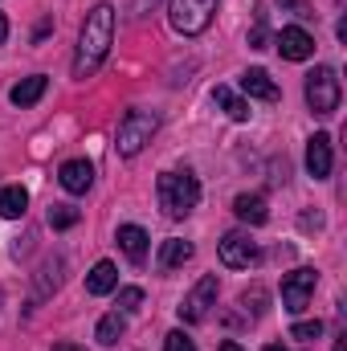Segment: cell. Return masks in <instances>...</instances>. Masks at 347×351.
<instances>
[{"label": "cell", "mask_w": 347, "mask_h": 351, "mask_svg": "<svg viewBox=\"0 0 347 351\" xmlns=\"http://www.w3.org/2000/svg\"><path fill=\"white\" fill-rule=\"evenodd\" d=\"M241 306H246V311H254V315H261V311H265V290H261V286L246 290V294H241Z\"/></svg>", "instance_id": "cell-25"}, {"label": "cell", "mask_w": 347, "mask_h": 351, "mask_svg": "<svg viewBox=\"0 0 347 351\" xmlns=\"http://www.w3.org/2000/svg\"><path fill=\"white\" fill-rule=\"evenodd\" d=\"M123 331H127V327H123V315H102V319H98L94 339H98L102 348H115V343L123 339Z\"/></svg>", "instance_id": "cell-20"}, {"label": "cell", "mask_w": 347, "mask_h": 351, "mask_svg": "<svg viewBox=\"0 0 347 351\" xmlns=\"http://www.w3.org/2000/svg\"><path fill=\"white\" fill-rule=\"evenodd\" d=\"M164 351H196V343H192L184 331H172V335L164 339Z\"/></svg>", "instance_id": "cell-26"}, {"label": "cell", "mask_w": 347, "mask_h": 351, "mask_svg": "<svg viewBox=\"0 0 347 351\" xmlns=\"http://www.w3.org/2000/svg\"><path fill=\"white\" fill-rule=\"evenodd\" d=\"M119 250L131 258V262H143L147 258V233L139 229V225H119Z\"/></svg>", "instance_id": "cell-13"}, {"label": "cell", "mask_w": 347, "mask_h": 351, "mask_svg": "<svg viewBox=\"0 0 347 351\" xmlns=\"http://www.w3.org/2000/svg\"><path fill=\"white\" fill-rule=\"evenodd\" d=\"M221 262L229 269H250L258 262V241H250V233H225L221 237Z\"/></svg>", "instance_id": "cell-8"}, {"label": "cell", "mask_w": 347, "mask_h": 351, "mask_svg": "<svg viewBox=\"0 0 347 351\" xmlns=\"http://www.w3.org/2000/svg\"><path fill=\"white\" fill-rule=\"evenodd\" d=\"M45 86H49V78H45V74H33V78H21L16 86L8 90V98H12L16 106H33V102L45 94Z\"/></svg>", "instance_id": "cell-16"}, {"label": "cell", "mask_w": 347, "mask_h": 351, "mask_svg": "<svg viewBox=\"0 0 347 351\" xmlns=\"http://www.w3.org/2000/svg\"><path fill=\"white\" fill-rule=\"evenodd\" d=\"M213 306H217V278L204 274V278L192 286V294L180 302V319H184V323H204Z\"/></svg>", "instance_id": "cell-7"}, {"label": "cell", "mask_w": 347, "mask_h": 351, "mask_svg": "<svg viewBox=\"0 0 347 351\" xmlns=\"http://www.w3.org/2000/svg\"><path fill=\"white\" fill-rule=\"evenodd\" d=\"M282 4H290V0H282ZM298 16H315V12H311V8H302V4H298Z\"/></svg>", "instance_id": "cell-30"}, {"label": "cell", "mask_w": 347, "mask_h": 351, "mask_svg": "<svg viewBox=\"0 0 347 351\" xmlns=\"http://www.w3.org/2000/svg\"><path fill=\"white\" fill-rule=\"evenodd\" d=\"M331 135H311V143H307V172L315 176V180H327L331 176Z\"/></svg>", "instance_id": "cell-10"}, {"label": "cell", "mask_w": 347, "mask_h": 351, "mask_svg": "<svg viewBox=\"0 0 347 351\" xmlns=\"http://www.w3.org/2000/svg\"><path fill=\"white\" fill-rule=\"evenodd\" d=\"M188 258H192V245L180 241V237H172V241L160 245V258H156V262H160V269H176V265H184Z\"/></svg>", "instance_id": "cell-19"}, {"label": "cell", "mask_w": 347, "mask_h": 351, "mask_svg": "<svg viewBox=\"0 0 347 351\" xmlns=\"http://www.w3.org/2000/svg\"><path fill=\"white\" fill-rule=\"evenodd\" d=\"M323 335V323L319 319H307V323H294L290 327V339H302V343H311V339H319Z\"/></svg>", "instance_id": "cell-22"}, {"label": "cell", "mask_w": 347, "mask_h": 351, "mask_svg": "<svg viewBox=\"0 0 347 351\" xmlns=\"http://www.w3.org/2000/svg\"><path fill=\"white\" fill-rule=\"evenodd\" d=\"M241 90L250 98H261V102H278V82L265 74V70H246L241 74Z\"/></svg>", "instance_id": "cell-12"}, {"label": "cell", "mask_w": 347, "mask_h": 351, "mask_svg": "<svg viewBox=\"0 0 347 351\" xmlns=\"http://www.w3.org/2000/svg\"><path fill=\"white\" fill-rule=\"evenodd\" d=\"M78 225V208L74 204H53L49 208V229H74Z\"/></svg>", "instance_id": "cell-21"}, {"label": "cell", "mask_w": 347, "mask_h": 351, "mask_svg": "<svg viewBox=\"0 0 347 351\" xmlns=\"http://www.w3.org/2000/svg\"><path fill=\"white\" fill-rule=\"evenodd\" d=\"M315 282H319V274L315 269H290L286 278H282V306L290 311V315H302L307 311V302H311V294H315Z\"/></svg>", "instance_id": "cell-6"}, {"label": "cell", "mask_w": 347, "mask_h": 351, "mask_svg": "<svg viewBox=\"0 0 347 351\" xmlns=\"http://www.w3.org/2000/svg\"><path fill=\"white\" fill-rule=\"evenodd\" d=\"M217 351H246V348H241L237 339H225V343H221V348H217Z\"/></svg>", "instance_id": "cell-28"}, {"label": "cell", "mask_w": 347, "mask_h": 351, "mask_svg": "<svg viewBox=\"0 0 347 351\" xmlns=\"http://www.w3.org/2000/svg\"><path fill=\"white\" fill-rule=\"evenodd\" d=\"M213 12H217V0H172L168 21H172L176 33L196 37V33H204V29H208Z\"/></svg>", "instance_id": "cell-5"}, {"label": "cell", "mask_w": 347, "mask_h": 351, "mask_svg": "<svg viewBox=\"0 0 347 351\" xmlns=\"http://www.w3.org/2000/svg\"><path fill=\"white\" fill-rule=\"evenodd\" d=\"M25 208H29V192H25L21 184H8V188H0V217L16 221V217H25Z\"/></svg>", "instance_id": "cell-17"}, {"label": "cell", "mask_w": 347, "mask_h": 351, "mask_svg": "<svg viewBox=\"0 0 347 351\" xmlns=\"http://www.w3.org/2000/svg\"><path fill=\"white\" fill-rule=\"evenodd\" d=\"M339 74L331 70V66H315L311 74H307V106L315 110V114H335L339 110Z\"/></svg>", "instance_id": "cell-4"}, {"label": "cell", "mask_w": 347, "mask_h": 351, "mask_svg": "<svg viewBox=\"0 0 347 351\" xmlns=\"http://www.w3.org/2000/svg\"><path fill=\"white\" fill-rule=\"evenodd\" d=\"M110 41H115V8L110 4H94L82 21V33H78V53H74V78H90L106 53H110Z\"/></svg>", "instance_id": "cell-1"}, {"label": "cell", "mask_w": 347, "mask_h": 351, "mask_svg": "<svg viewBox=\"0 0 347 351\" xmlns=\"http://www.w3.org/2000/svg\"><path fill=\"white\" fill-rule=\"evenodd\" d=\"M156 127H160V119H156V110H127L123 114V123H119V139H115V147H119V156H139L147 143H152V135H156Z\"/></svg>", "instance_id": "cell-3"}, {"label": "cell", "mask_w": 347, "mask_h": 351, "mask_svg": "<svg viewBox=\"0 0 347 351\" xmlns=\"http://www.w3.org/2000/svg\"><path fill=\"white\" fill-rule=\"evenodd\" d=\"M115 286H119V269H115V262H98L86 274V294H94V298L110 294Z\"/></svg>", "instance_id": "cell-15"}, {"label": "cell", "mask_w": 347, "mask_h": 351, "mask_svg": "<svg viewBox=\"0 0 347 351\" xmlns=\"http://www.w3.org/2000/svg\"><path fill=\"white\" fill-rule=\"evenodd\" d=\"M335 351H347V335L344 339H335Z\"/></svg>", "instance_id": "cell-32"}, {"label": "cell", "mask_w": 347, "mask_h": 351, "mask_svg": "<svg viewBox=\"0 0 347 351\" xmlns=\"http://www.w3.org/2000/svg\"><path fill=\"white\" fill-rule=\"evenodd\" d=\"M147 4H152V8H156V4H160V0H135V16H143V12H147Z\"/></svg>", "instance_id": "cell-27"}, {"label": "cell", "mask_w": 347, "mask_h": 351, "mask_svg": "<svg viewBox=\"0 0 347 351\" xmlns=\"http://www.w3.org/2000/svg\"><path fill=\"white\" fill-rule=\"evenodd\" d=\"M265 351H286L282 343H265Z\"/></svg>", "instance_id": "cell-33"}, {"label": "cell", "mask_w": 347, "mask_h": 351, "mask_svg": "<svg viewBox=\"0 0 347 351\" xmlns=\"http://www.w3.org/2000/svg\"><path fill=\"white\" fill-rule=\"evenodd\" d=\"M58 180H62V188H66V192L82 196V192L94 188V168H90L86 160H66V164H62V172H58Z\"/></svg>", "instance_id": "cell-11"}, {"label": "cell", "mask_w": 347, "mask_h": 351, "mask_svg": "<svg viewBox=\"0 0 347 351\" xmlns=\"http://www.w3.org/2000/svg\"><path fill=\"white\" fill-rule=\"evenodd\" d=\"M265 4H258V25H254V33H250V49H265V41H270V33H265Z\"/></svg>", "instance_id": "cell-24"}, {"label": "cell", "mask_w": 347, "mask_h": 351, "mask_svg": "<svg viewBox=\"0 0 347 351\" xmlns=\"http://www.w3.org/2000/svg\"><path fill=\"white\" fill-rule=\"evenodd\" d=\"M8 37V21H4V12H0V41Z\"/></svg>", "instance_id": "cell-29"}, {"label": "cell", "mask_w": 347, "mask_h": 351, "mask_svg": "<svg viewBox=\"0 0 347 351\" xmlns=\"http://www.w3.org/2000/svg\"><path fill=\"white\" fill-rule=\"evenodd\" d=\"M233 213H237L246 225H265V221H270V208H265V200H261L258 192H241V196L233 200Z\"/></svg>", "instance_id": "cell-14"}, {"label": "cell", "mask_w": 347, "mask_h": 351, "mask_svg": "<svg viewBox=\"0 0 347 351\" xmlns=\"http://www.w3.org/2000/svg\"><path fill=\"white\" fill-rule=\"evenodd\" d=\"M274 45H278V53H282L286 62H307V58L315 53V37H311L307 29H298V25L282 29V33L274 37Z\"/></svg>", "instance_id": "cell-9"}, {"label": "cell", "mask_w": 347, "mask_h": 351, "mask_svg": "<svg viewBox=\"0 0 347 351\" xmlns=\"http://www.w3.org/2000/svg\"><path fill=\"white\" fill-rule=\"evenodd\" d=\"M53 351H82V348H74V343H58Z\"/></svg>", "instance_id": "cell-31"}, {"label": "cell", "mask_w": 347, "mask_h": 351, "mask_svg": "<svg viewBox=\"0 0 347 351\" xmlns=\"http://www.w3.org/2000/svg\"><path fill=\"white\" fill-rule=\"evenodd\" d=\"M213 102H217L229 119H237V123H246V119H250V102H241V98H237L229 86H217V90H213Z\"/></svg>", "instance_id": "cell-18"}, {"label": "cell", "mask_w": 347, "mask_h": 351, "mask_svg": "<svg viewBox=\"0 0 347 351\" xmlns=\"http://www.w3.org/2000/svg\"><path fill=\"white\" fill-rule=\"evenodd\" d=\"M139 306H143V290H139V286H123V290H119V311L131 315V311H139Z\"/></svg>", "instance_id": "cell-23"}, {"label": "cell", "mask_w": 347, "mask_h": 351, "mask_svg": "<svg viewBox=\"0 0 347 351\" xmlns=\"http://www.w3.org/2000/svg\"><path fill=\"white\" fill-rule=\"evenodd\" d=\"M156 192H160V208L172 221H184L200 204V180L192 172H164L160 184H156Z\"/></svg>", "instance_id": "cell-2"}]
</instances>
